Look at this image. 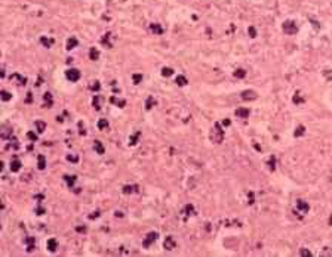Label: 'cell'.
Listing matches in <instances>:
<instances>
[{
    "instance_id": "cell-1",
    "label": "cell",
    "mask_w": 332,
    "mask_h": 257,
    "mask_svg": "<svg viewBox=\"0 0 332 257\" xmlns=\"http://www.w3.org/2000/svg\"><path fill=\"white\" fill-rule=\"evenodd\" d=\"M209 137H211V140H212L213 143H221V142L224 140V130H223V127H221L219 123H215V124H213Z\"/></svg>"
},
{
    "instance_id": "cell-2",
    "label": "cell",
    "mask_w": 332,
    "mask_h": 257,
    "mask_svg": "<svg viewBox=\"0 0 332 257\" xmlns=\"http://www.w3.org/2000/svg\"><path fill=\"white\" fill-rule=\"evenodd\" d=\"M282 28H283V31H285V34H288V35H293V34H297V31H298V27H297V22L295 21H285L283 22V25H282Z\"/></svg>"
},
{
    "instance_id": "cell-3",
    "label": "cell",
    "mask_w": 332,
    "mask_h": 257,
    "mask_svg": "<svg viewBox=\"0 0 332 257\" xmlns=\"http://www.w3.org/2000/svg\"><path fill=\"white\" fill-rule=\"evenodd\" d=\"M80 71L77 69V68H68L67 71H65V77H67V80H70L71 83H76V81H79L80 80Z\"/></svg>"
},
{
    "instance_id": "cell-4",
    "label": "cell",
    "mask_w": 332,
    "mask_h": 257,
    "mask_svg": "<svg viewBox=\"0 0 332 257\" xmlns=\"http://www.w3.org/2000/svg\"><path fill=\"white\" fill-rule=\"evenodd\" d=\"M163 247H165V250L172 251V250L176 247V241H175V238H173L172 235L166 236V238H165V242H163Z\"/></svg>"
},
{
    "instance_id": "cell-5",
    "label": "cell",
    "mask_w": 332,
    "mask_h": 257,
    "mask_svg": "<svg viewBox=\"0 0 332 257\" xmlns=\"http://www.w3.org/2000/svg\"><path fill=\"white\" fill-rule=\"evenodd\" d=\"M157 236H159V235H157V232H150L149 235L145 236V239H144L142 245H144L145 248H149V247H150V245H151V244L157 239Z\"/></svg>"
},
{
    "instance_id": "cell-6",
    "label": "cell",
    "mask_w": 332,
    "mask_h": 257,
    "mask_svg": "<svg viewBox=\"0 0 332 257\" xmlns=\"http://www.w3.org/2000/svg\"><path fill=\"white\" fill-rule=\"evenodd\" d=\"M258 98L255 90H243L242 92V99L243 101H255Z\"/></svg>"
},
{
    "instance_id": "cell-7",
    "label": "cell",
    "mask_w": 332,
    "mask_h": 257,
    "mask_svg": "<svg viewBox=\"0 0 332 257\" xmlns=\"http://www.w3.org/2000/svg\"><path fill=\"white\" fill-rule=\"evenodd\" d=\"M297 210H298L300 213L306 214V213H308L310 205H308V202H306V201H303V200H298V201H297Z\"/></svg>"
},
{
    "instance_id": "cell-8",
    "label": "cell",
    "mask_w": 332,
    "mask_h": 257,
    "mask_svg": "<svg viewBox=\"0 0 332 257\" xmlns=\"http://www.w3.org/2000/svg\"><path fill=\"white\" fill-rule=\"evenodd\" d=\"M46 248H48L51 253H55V251H56V248H58V242H56V239H55V238L48 239V242H46Z\"/></svg>"
},
{
    "instance_id": "cell-9",
    "label": "cell",
    "mask_w": 332,
    "mask_h": 257,
    "mask_svg": "<svg viewBox=\"0 0 332 257\" xmlns=\"http://www.w3.org/2000/svg\"><path fill=\"white\" fill-rule=\"evenodd\" d=\"M249 109L248 108H237L236 109V115L239 117V118H248L249 117Z\"/></svg>"
},
{
    "instance_id": "cell-10",
    "label": "cell",
    "mask_w": 332,
    "mask_h": 257,
    "mask_svg": "<svg viewBox=\"0 0 332 257\" xmlns=\"http://www.w3.org/2000/svg\"><path fill=\"white\" fill-rule=\"evenodd\" d=\"M21 166H22L21 161H19L18 158H15L14 161H11V166H9V167H11V171H12V173H16V171L21 170Z\"/></svg>"
},
{
    "instance_id": "cell-11",
    "label": "cell",
    "mask_w": 332,
    "mask_h": 257,
    "mask_svg": "<svg viewBox=\"0 0 332 257\" xmlns=\"http://www.w3.org/2000/svg\"><path fill=\"white\" fill-rule=\"evenodd\" d=\"M110 37H111V33H105V34H104V37L101 39V43H102L104 46H107V47L111 49V47H113V43L110 42Z\"/></svg>"
},
{
    "instance_id": "cell-12",
    "label": "cell",
    "mask_w": 332,
    "mask_h": 257,
    "mask_svg": "<svg viewBox=\"0 0 332 257\" xmlns=\"http://www.w3.org/2000/svg\"><path fill=\"white\" fill-rule=\"evenodd\" d=\"M94 149H95V152H96V154H99V155H102V154L105 152L104 145L101 143V140H95V142H94Z\"/></svg>"
},
{
    "instance_id": "cell-13",
    "label": "cell",
    "mask_w": 332,
    "mask_h": 257,
    "mask_svg": "<svg viewBox=\"0 0 332 257\" xmlns=\"http://www.w3.org/2000/svg\"><path fill=\"white\" fill-rule=\"evenodd\" d=\"M11 80H16L19 86H25V84H27V79L22 77V76H19V74H16V72L11 76Z\"/></svg>"
},
{
    "instance_id": "cell-14",
    "label": "cell",
    "mask_w": 332,
    "mask_h": 257,
    "mask_svg": "<svg viewBox=\"0 0 332 257\" xmlns=\"http://www.w3.org/2000/svg\"><path fill=\"white\" fill-rule=\"evenodd\" d=\"M40 43L45 46V47H52L54 46V43H55V40L54 39H51V37H40Z\"/></svg>"
},
{
    "instance_id": "cell-15",
    "label": "cell",
    "mask_w": 332,
    "mask_h": 257,
    "mask_svg": "<svg viewBox=\"0 0 332 257\" xmlns=\"http://www.w3.org/2000/svg\"><path fill=\"white\" fill-rule=\"evenodd\" d=\"M37 169L39 170H45L46 169V158H45V155H37Z\"/></svg>"
},
{
    "instance_id": "cell-16",
    "label": "cell",
    "mask_w": 332,
    "mask_h": 257,
    "mask_svg": "<svg viewBox=\"0 0 332 257\" xmlns=\"http://www.w3.org/2000/svg\"><path fill=\"white\" fill-rule=\"evenodd\" d=\"M89 59L91 61H98L99 59V50L95 49V47H91V50H89Z\"/></svg>"
},
{
    "instance_id": "cell-17",
    "label": "cell",
    "mask_w": 332,
    "mask_h": 257,
    "mask_svg": "<svg viewBox=\"0 0 332 257\" xmlns=\"http://www.w3.org/2000/svg\"><path fill=\"white\" fill-rule=\"evenodd\" d=\"M136 189H138V186H136V185H125V186H123V194L129 195V194L136 192Z\"/></svg>"
},
{
    "instance_id": "cell-18",
    "label": "cell",
    "mask_w": 332,
    "mask_h": 257,
    "mask_svg": "<svg viewBox=\"0 0 332 257\" xmlns=\"http://www.w3.org/2000/svg\"><path fill=\"white\" fill-rule=\"evenodd\" d=\"M79 45V42H77V39L76 37H71V39H68L67 40V50H71V49H74L76 46Z\"/></svg>"
},
{
    "instance_id": "cell-19",
    "label": "cell",
    "mask_w": 332,
    "mask_h": 257,
    "mask_svg": "<svg viewBox=\"0 0 332 257\" xmlns=\"http://www.w3.org/2000/svg\"><path fill=\"white\" fill-rule=\"evenodd\" d=\"M150 30H151L154 34H157V35L163 34V28H162L160 24H151V25H150Z\"/></svg>"
},
{
    "instance_id": "cell-20",
    "label": "cell",
    "mask_w": 332,
    "mask_h": 257,
    "mask_svg": "<svg viewBox=\"0 0 332 257\" xmlns=\"http://www.w3.org/2000/svg\"><path fill=\"white\" fill-rule=\"evenodd\" d=\"M64 179H65V182H67V185H68V188H73V185L76 183V176H70V174H65L64 176Z\"/></svg>"
},
{
    "instance_id": "cell-21",
    "label": "cell",
    "mask_w": 332,
    "mask_h": 257,
    "mask_svg": "<svg viewBox=\"0 0 332 257\" xmlns=\"http://www.w3.org/2000/svg\"><path fill=\"white\" fill-rule=\"evenodd\" d=\"M25 242H27V251L31 253L34 250V238L33 236H28V238H25Z\"/></svg>"
},
{
    "instance_id": "cell-22",
    "label": "cell",
    "mask_w": 332,
    "mask_h": 257,
    "mask_svg": "<svg viewBox=\"0 0 332 257\" xmlns=\"http://www.w3.org/2000/svg\"><path fill=\"white\" fill-rule=\"evenodd\" d=\"M110 102H111V103H116L119 108H123V106H125V103H126V101H125V99H116L114 96L110 98Z\"/></svg>"
},
{
    "instance_id": "cell-23",
    "label": "cell",
    "mask_w": 332,
    "mask_h": 257,
    "mask_svg": "<svg viewBox=\"0 0 332 257\" xmlns=\"http://www.w3.org/2000/svg\"><path fill=\"white\" fill-rule=\"evenodd\" d=\"M92 105H94V108L96 109V111H99V109H101V98H99L98 95H95V96H94V99H92Z\"/></svg>"
},
{
    "instance_id": "cell-24",
    "label": "cell",
    "mask_w": 332,
    "mask_h": 257,
    "mask_svg": "<svg viewBox=\"0 0 332 257\" xmlns=\"http://www.w3.org/2000/svg\"><path fill=\"white\" fill-rule=\"evenodd\" d=\"M175 83L178 84V86H186L187 83H188V80H187V77H184V76H178L176 79H175Z\"/></svg>"
},
{
    "instance_id": "cell-25",
    "label": "cell",
    "mask_w": 332,
    "mask_h": 257,
    "mask_svg": "<svg viewBox=\"0 0 332 257\" xmlns=\"http://www.w3.org/2000/svg\"><path fill=\"white\" fill-rule=\"evenodd\" d=\"M36 129H37V132H39V133H43V132L46 130V123H45V121L37 120V121H36Z\"/></svg>"
},
{
    "instance_id": "cell-26",
    "label": "cell",
    "mask_w": 332,
    "mask_h": 257,
    "mask_svg": "<svg viewBox=\"0 0 332 257\" xmlns=\"http://www.w3.org/2000/svg\"><path fill=\"white\" fill-rule=\"evenodd\" d=\"M154 105H156V101H154L153 96H149V98H147V101H145V109H151Z\"/></svg>"
},
{
    "instance_id": "cell-27",
    "label": "cell",
    "mask_w": 332,
    "mask_h": 257,
    "mask_svg": "<svg viewBox=\"0 0 332 257\" xmlns=\"http://www.w3.org/2000/svg\"><path fill=\"white\" fill-rule=\"evenodd\" d=\"M0 98H2L3 102H8V101L12 99V95H11L8 90H2V92H0Z\"/></svg>"
},
{
    "instance_id": "cell-28",
    "label": "cell",
    "mask_w": 332,
    "mask_h": 257,
    "mask_svg": "<svg viewBox=\"0 0 332 257\" xmlns=\"http://www.w3.org/2000/svg\"><path fill=\"white\" fill-rule=\"evenodd\" d=\"M236 79H245L246 77V71L245 69H242V68H239V69H236L234 71V74H233Z\"/></svg>"
},
{
    "instance_id": "cell-29",
    "label": "cell",
    "mask_w": 332,
    "mask_h": 257,
    "mask_svg": "<svg viewBox=\"0 0 332 257\" xmlns=\"http://www.w3.org/2000/svg\"><path fill=\"white\" fill-rule=\"evenodd\" d=\"M0 136H2V139H9V137H12V130H9L8 127H3Z\"/></svg>"
},
{
    "instance_id": "cell-30",
    "label": "cell",
    "mask_w": 332,
    "mask_h": 257,
    "mask_svg": "<svg viewBox=\"0 0 332 257\" xmlns=\"http://www.w3.org/2000/svg\"><path fill=\"white\" fill-rule=\"evenodd\" d=\"M173 74V69L171 68V67H165L163 69H162V76L163 77H171Z\"/></svg>"
},
{
    "instance_id": "cell-31",
    "label": "cell",
    "mask_w": 332,
    "mask_h": 257,
    "mask_svg": "<svg viewBox=\"0 0 332 257\" xmlns=\"http://www.w3.org/2000/svg\"><path fill=\"white\" fill-rule=\"evenodd\" d=\"M306 133V127L304 126H298L297 129H295V132H293V135L297 136V137H300V136H303Z\"/></svg>"
},
{
    "instance_id": "cell-32",
    "label": "cell",
    "mask_w": 332,
    "mask_h": 257,
    "mask_svg": "<svg viewBox=\"0 0 332 257\" xmlns=\"http://www.w3.org/2000/svg\"><path fill=\"white\" fill-rule=\"evenodd\" d=\"M108 127V121L105 120V118H99V121H98V129L99 130H105Z\"/></svg>"
},
{
    "instance_id": "cell-33",
    "label": "cell",
    "mask_w": 332,
    "mask_h": 257,
    "mask_svg": "<svg viewBox=\"0 0 332 257\" xmlns=\"http://www.w3.org/2000/svg\"><path fill=\"white\" fill-rule=\"evenodd\" d=\"M292 101H293V103L300 105V103H303V102H304V98L301 96V93H295V96L292 98Z\"/></svg>"
},
{
    "instance_id": "cell-34",
    "label": "cell",
    "mask_w": 332,
    "mask_h": 257,
    "mask_svg": "<svg viewBox=\"0 0 332 257\" xmlns=\"http://www.w3.org/2000/svg\"><path fill=\"white\" fill-rule=\"evenodd\" d=\"M184 213H186L187 216H191V214H194V207H193L191 204H187L186 207H184Z\"/></svg>"
},
{
    "instance_id": "cell-35",
    "label": "cell",
    "mask_w": 332,
    "mask_h": 257,
    "mask_svg": "<svg viewBox=\"0 0 332 257\" xmlns=\"http://www.w3.org/2000/svg\"><path fill=\"white\" fill-rule=\"evenodd\" d=\"M89 89H91L92 92H99V89H101V84H99V81H92V84L89 86Z\"/></svg>"
},
{
    "instance_id": "cell-36",
    "label": "cell",
    "mask_w": 332,
    "mask_h": 257,
    "mask_svg": "<svg viewBox=\"0 0 332 257\" xmlns=\"http://www.w3.org/2000/svg\"><path fill=\"white\" fill-rule=\"evenodd\" d=\"M67 160H68L70 163H79V157H77L76 154H68V155H67Z\"/></svg>"
},
{
    "instance_id": "cell-37",
    "label": "cell",
    "mask_w": 332,
    "mask_h": 257,
    "mask_svg": "<svg viewBox=\"0 0 332 257\" xmlns=\"http://www.w3.org/2000/svg\"><path fill=\"white\" fill-rule=\"evenodd\" d=\"M132 80H134V84H139L142 81V74H134Z\"/></svg>"
},
{
    "instance_id": "cell-38",
    "label": "cell",
    "mask_w": 332,
    "mask_h": 257,
    "mask_svg": "<svg viewBox=\"0 0 332 257\" xmlns=\"http://www.w3.org/2000/svg\"><path fill=\"white\" fill-rule=\"evenodd\" d=\"M139 135H141V133H139V132H136L134 136H131V137H129V145H135V143H136V140H138V137H139Z\"/></svg>"
},
{
    "instance_id": "cell-39",
    "label": "cell",
    "mask_w": 332,
    "mask_h": 257,
    "mask_svg": "<svg viewBox=\"0 0 332 257\" xmlns=\"http://www.w3.org/2000/svg\"><path fill=\"white\" fill-rule=\"evenodd\" d=\"M248 34L251 35L252 39H255V37H256V30H255L253 27H249V28H248Z\"/></svg>"
},
{
    "instance_id": "cell-40",
    "label": "cell",
    "mask_w": 332,
    "mask_h": 257,
    "mask_svg": "<svg viewBox=\"0 0 332 257\" xmlns=\"http://www.w3.org/2000/svg\"><path fill=\"white\" fill-rule=\"evenodd\" d=\"M27 137H28L30 140H33V142L37 140V135H36L34 132H28V133H27Z\"/></svg>"
},
{
    "instance_id": "cell-41",
    "label": "cell",
    "mask_w": 332,
    "mask_h": 257,
    "mask_svg": "<svg viewBox=\"0 0 332 257\" xmlns=\"http://www.w3.org/2000/svg\"><path fill=\"white\" fill-rule=\"evenodd\" d=\"M276 160H274V157H270V160H268V167H270V170H274L276 169Z\"/></svg>"
},
{
    "instance_id": "cell-42",
    "label": "cell",
    "mask_w": 332,
    "mask_h": 257,
    "mask_svg": "<svg viewBox=\"0 0 332 257\" xmlns=\"http://www.w3.org/2000/svg\"><path fill=\"white\" fill-rule=\"evenodd\" d=\"M43 99H45V101H48V102H52V95H51L49 92H46V93L43 95Z\"/></svg>"
},
{
    "instance_id": "cell-43",
    "label": "cell",
    "mask_w": 332,
    "mask_h": 257,
    "mask_svg": "<svg viewBox=\"0 0 332 257\" xmlns=\"http://www.w3.org/2000/svg\"><path fill=\"white\" fill-rule=\"evenodd\" d=\"M79 129H80V130H79V133H80V135H82V136H85V135H86V130H85V127H83V124H82V121H80V123H79Z\"/></svg>"
},
{
    "instance_id": "cell-44",
    "label": "cell",
    "mask_w": 332,
    "mask_h": 257,
    "mask_svg": "<svg viewBox=\"0 0 332 257\" xmlns=\"http://www.w3.org/2000/svg\"><path fill=\"white\" fill-rule=\"evenodd\" d=\"M45 211H46V210H45L43 207H37V208H36V214H39V216L45 214Z\"/></svg>"
},
{
    "instance_id": "cell-45",
    "label": "cell",
    "mask_w": 332,
    "mask_h": 257,
    "mask_svg": "<svg viewBox=\"0 0 332 257\" xmlns=\"http://www.w3.org/2000/svg\"><path fill=\"white\" fill-rule=\"evenodd\" d=\"M301 256H311V251L310 250H306V248H301Z\"/></svg>"
},
{
    "instance_id": "cell-46",
    "label": "cell",
    "mask_w": 332,
    "mask_h": 257,
    "mask_svg": "<svg viewBox=\"0 0 332 257\" xmlns=\"http://www.w3.org/2000/svg\"><path fill=\"white\" fill-rule=\"evenodd\" d=\"M96 217H99V211H94L92 214H89V219H91V220H94V219H96Z\"/></svg>"
},
{
    "instance_id": "cell-47",
    "label": "cell",
    "mask_w": 332,
    "mask_h": 257,
    "mask_svg": "<svg viewBox=\"0 0 332 257\" xmlns=\"http://www.w3.org/2000/svg\"><path fill=\"white\" fill-rule=\"evenodd\" d=\"M76 231H77V232H86V228H85V226H77Z\"/></svg>"
},
{
    "instance_id": "cell-48",
    "label": "cell",
    "mask_w": 332,
    "mask_h": 257,
    "mask_svg": "<svg viewBox=\"0 0 332 257\" xmlns=\"http://www.w3.org/2000/svg\"><path fill=\"white\" fill-rule=\"evenodd\" d=\"M230 124H231L230 120H224V121H223V126H230Z\"/></svg>"
},
{
    "instance_id": "cell-49",
    "label": "cell",
    "mask_w": 332,
    "mask_h": 257,
    "mask_svg": "<svg viewBox=\"0 0 332 257\" xmlns=\"http://www.w3.org/2000/svg\"><path fill=\"white\" fill-rule=\"evenodd\" d=\"M122 216H123V214H122L120 211H116V217H122Z\"/></svg>"
}]
</instances>
